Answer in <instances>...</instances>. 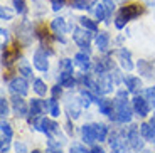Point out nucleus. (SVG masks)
Listing matches in <instances>:
<instances>
[{"label": "nucleus", "mask_w": 155, "mask_h": 153, "mask_svg": "<svg viewBox=\"0 0 155 153\" xmlns=\"http://www.w3.org/2000/svg\"><path fill=\"white\" fill-rule=\"evenodd\" d=\"M115 106H116V116H115V118L118 119L120 123H128L130 119H132L133 111H132V106L128 104L127 93H125V91L118 93L116 101H115Z\"/></svg>", "instance_id": "nucleus-1"}, {"label": "nucleus", "mask_w": 155, "mask_h": 153, "mask_svg": "<svg viewBox=\"0 0 155 153\" xmlns=\"http://www.w3.org/2000/svg\"><path fill=\"white\" fill-rule=\"evenodd\" d=\"M89 32L91 31H88V29H74V34H73L74 42L79 47H83L86 52L89 50L88 47H89V42H91V34Z\"/></svg>", "instance_id": "nucleus-2"}, {"label": "nucleus", "mask_w": 155, "mask_h": 153, "mask_svg": "<svg viewBox=\"0 0 155 153\" xmlns=\"http://www.w3.org/2000/svg\"><path fill=\"white\" fill-rule=\"evenodd\" d=\"M140 128L138 126H135V125H133V126H130L128 128V133H127V142H128V145L132 146L133 150H140L142 148V145H143V143H142V138L143 136H140Z\"/></svg>", "instance_id": "nucleus-3"}, {"label": "nucleus", "mask_w": 155, "mask_h": 153, "mask_svg": "<svg viewBox=\"0 0 155 153\" xmlns=\"http://www.w3.org/2000/svg\"><path fill=\"white\" fill-rule=\"evenodd\" d=\"M34 126L37 128L39 131H42V133H46L47 136H51V135H54L56 131H58V123L54 121H51V119L47 118H39L37 121L34 123Z\"/></svg>", "instance_id": "nucleus-4"}, {"label": "nucleus", "mask_w": 155, "mask_h": 153, "mask_svg": "<svg viewBox=\"0 0 155 153\" xmlns=\"http://www.w3.org/2000/svg\"><path fill=\"white\" fill-rule=\"evenodd\" d=\"M113 88V81H111V76L106 73H101L98 74V81H96V93L100 94H106L110 93Z\"/></svg>", "instance_id": "nucleus-5"}, {"label": "nucleus", "mask_w": 155, "mask_h": 153, "mask_svg": "<svg viewBox=\"0 0 155 153\" xmlns=\"http://www.w3.org/2000/svg\"><path fill=\"white\" fill-rule=\"evenodd\" d=\"M10 103H12V108H14V113H15L17 116L24 118V116L29 115L31 108H27V104H25V101L22 99V96H20V94H15V96H14Z\"/></svg>", "instance_id": "nucleus-6"}, {"label": "nucleus", "mask_w": 155, "mask_h": 153, "mask_svg": "<svg viewBox=\"0 0 155 153\" xmlns=\"http://www.w3.org/2000/svg\"><path fill=\"white\" fill-rule=\"evenodd\" d=\"M8 88H10V91L14 93V94H20V96H25L29 91V84L27 81L24 79V77H14V79L10 81V84H8Z\"/></svg>", "instance_id": "nucleus-7"}, {"label": "nucleus", "mask_w": 155, "mask_h": 153, "mask_svg": "<svg viewBox=\"0 0 155 153\" xmlns=\"http://www.w3.org/2000/svg\"><path fill=\"white\" fill-rule=\"evenodd\" d=\"M142 12H143L142 5H138V4H130V5H125V7H121L120 14H121V15H123L127 20H133V19H137V17L142 15Z\"/></svg>", "instance_id": "nucleus-8"}, {"label": "nucleus", "mask_w": 155, "mask_h": 153, "mask_svg": "<svg viewBox=\"0 0 155 153\" xmlns=\"http://www.w3.org/2000/svg\"><path fill=\"white\" fill-rule=\"evenodd\" d=\"M32 62H34L35 69H39V71H42V73H46L47 69H49L47 56H46V52H44L42 49H37V50L34 52V57H32Z\"/></svg>", "instance_id": "nucleus-9"}, {"label": "nucleus", "mask_w": 155, "mask_h": 153, "mask_svg": "<svg viewBox=\"0 0 155 153\" xmlns=\"http://www.w3.org/2000/svg\"><path fill=\"white\" fill-rule=\"evenodd\" d=\"M116 57H118V61H120L121 67H123L125 71H132L133 69V61H132V54H130V50L118 49L116 50Z\"/></svg>", "instance_id": "nucleus-10"}, {"label": "nucleus", "mask_w": 155, "mask_h": 153, "mask_svg": "<svg viewBox=\"0 0 155 153\" xmlns=\"http://www.w3.org/2000/svg\"><path fill=\"white\" fill-rule=\"evenodd\" d=\"M133 111H135L138 116H147L148 111H150V106H148V99L142 98V96H137L133 99Z\"/></svg>", "instance_id": "nucleus-11"}, {"label": "nucleus", "mask_w": 155, "mask_h": 153, "mask_svg": "<svg viewBox=\"0 0 155 153\" xmlns=\"http://www.w3.org/2000/svg\"><path fill=\"white\" fill-rule=\"evenodd\" d=\"M127 140L120 138L116 133L111 135L110 138V145H111V153H127Z\"/></svg>", "instance_id": "nucleus-12"}, {"label": "nucleus", "mask_w": 155, "mask_h": 153, "mask_svg": "<svg viewBox=\"0 0 155 153\" xmlns=\"http://www.w3.org/2000/svg\"><path fill=\"white\" fill-rule=\"evenodd\" d=\"M81 136H83V142H84V143L98 142L96 128H94V125H84V126L81 128Z\"/></svg>", "instance_id": "nucleus-13"}, {"label": "nucleus", "mask_w": 155, "mask_h": 153, "mask_svg": "<svg viewBox=\"0 0 155 153\" xmlns=\"http://www.w3.org/2000/svg\"><path fill=\"white\" fill-rule=\"evenodd\" d=\"M17 57H19V47L17 46L10 47V49H5L4 47V54H2V62H4V66H10L14 61H17Z\"/></svg>", "instance_id": "nucleus-14"}, {"label": "nucleus", "mask_w": 155, "mask_h": 153, "mask_svg": "<svg viewBox=\"0 0 155 153\" xmlns=\"http://www.w3.org/2000/svg\"><path fill=\"white\" fill-rule=\"evenodd\" d=\"M74 62H76V66L81 71H88L89 67H91V61H89V56L86 52H78L76 56H74Z\"/></svg>", "instance_id": "nucleus-15"}, {"label": "nucleus", "mask_w": 155, "mask_h": 153, "mask_svg": "<svg viewBox=\"0 0 155 153\" xmlns=\"http://www.w3.org/2000/svg\"><path fill=\"white\" fill-rule=\"evenodd\" d=\"M125 86H127L128 93H138L140 88H142V81H140V77L128 76L125 77Z\"/></svg>", "instance_id": "nucleus-16"}, {"label": "nucleus", "mask_w": 155, "mask_h": 153, "mask_svg": "<svg viewBox=\"0 0 155 153\" xmlns=\"http://www.w3.org/2000/svg\"><path fill=\"white\" fill-rule=\"evenodd\" d=\"M140 133L143 136V140L147 142H155V128L152 126L150 123H143V125H140Z\"/></svg>", "instance_id": "nucleus-17"}, {"label": "nucleus", "mask_w": 155, "mask_h": 153, "mask_svg": "<svg viewBox=\"0 0 155 153\" xmlns=\"http://www.w3.org/2000/svg\"><path fill=\"white\" fill-rule=\"evenodd\" d=\"M94 42H96V47L100 50H106L108 49V44H110V35L106 32H100L94 37Z\"/></svg>", "instance_id": "nucleus-18"}, {"label": "nucleus", "mask_w": 155, "mask_h": 153, "mask_svg": "<svg viewBox=\"0 0 155 153\" xmlns=\"http://www.w3.org/2000/svg\"><path fill=\"white\" fill-rule=\"evenodd\" d=\"M51 29L56 32V34H66L68 31V25H66V20L61 19V17H58V19H54L52 22H51Z\"/></svg>", "instance_id": "nucleus-19"}, {"label": "nucleus", "mask_w": 155, "mask_h": 153, "mask_svg": "<svg viewBox=\"0 0 155 153\" xmlns=\"http://www.w3.org/2000/svg\"><path fill=\"white\" fill-rule=\"evenodd\" d=\"M31 111H29V113H31V116L32 118H35V116H39L41 115V113H42V109L44 108H46V103H44V101H41V99H32L31 101Z\"/></svg>", "instance_id": "nucleus-20"}, {"label": "nucleus", "mask_w": 155, "mask_h": 153, "mask_svg": "<svg viewBox=\"0 0 155 153\" xmlns=\"http://www.w3.org/2000/svg\"><path fill=\"white\" fill-rule=\"evenodd\" d=\"M59 84L62 88H73L74 86V77H73V73H66V71H62L59 74Z\"/></svg>", "instance_id": "nucleus-21"}, {"label": "nucleus", "mask_w": 155, "mask_h": 153, "mask_svg": "<svg viewBox=\"0 0 155 153\" xmlns=\"http://www.w3.org/2000/svg\"><path fill=\"white\" fill-rule=\"evenodd\" d=\"M98 106H100V111L106 116H111L113 118V101L110 99H100L98 101Z\"/></svg>", "instance_id": "nucleus-22"}, {"label": "nucleus", "mask_w": 155, "mask_h": 153, "mask_svg": "<svg viewBox=\"0 0 155 153\" xmlns=\"http://www.w3.org/2000/svg\"><path fill=\"white\" fill-rule=\"evenodd\" d=\"M68 115L71 116V118H78V116L81 115V106H79V103L78 101L73 99V103H68Z\"/></svg>", "instance_id": "nucleus-23"}, {"label": "nucleus", "mask_w": 155, "mask_h": 153, "mask_svg": "<svg viewBox=\"0 0 155 153\" xmlns=\"http://www.w3.org/2000/svg\"><path fill=\"white\" fill-rule=\"evenodd\" d=\"M101 5H103V8L106 12V22H110V19L113 15V10H115V2L113 0H101Z\"/></svg>", "instance_id": "nucleus-24"}, {"label": "nucleus", "mask_w": 155, "mask_h": 153, "mask_svg": "<svg viewBox=\"0 0 155 153\" xmlns=\"http://www.w3.org/2000/svg\"><path fill=\"white\" fill-rule=\"evenodd\" d=\"M94 128H96L98 142H105V140H106V135H108V128H106L105 125H100V123H94Z\"/></svg>", "instance_id": "nucleus-25"}, {"label": "nucleus", "mask_w": 155, "mask_h": 153, "mask_svg": "<svg viewBox=\"0 0 155 153\" xmlns=\"http://www.w3.org/2000/svg\"><path fill=\"white\" fill-rule=\"evenodd\" d=\"M34 91L37 93L39 96H46V93H47L46 83H44L42 79H35V81H34Z\"/></svg>", "instance_id": "nucleus-26"}, {"label": "nucleus", "mask_w": 155, "mask_h": 153, "mask_svg": "<svg viewBox=\"0 0 155 153\" xmlns=\"http://www.w3.org/2000/svg\"><path fill=\"white\" fill-rule=\"evenodd\" d=\"M79 22H81V25L84 27V29H88V31H91V32H96L98 31L96 22H93V20L88 19V17H81V19H79Z\"/></svg>", "instance_id": "nucleus-27"}, {"label": "nucleus", "mask_w": 155, "mask_h": 153, "mask_svg": "<svg viewBox=\"0 0 155 153\" xmlns=\"http://www.w3.org/2000/svg\"><path fill=\"white\" fill-rule=\"evenodd\" d=\"M69 4L73 8H78V10H84V8H88V4L89 0H69Z\"/></svg>", "instance_id": "nucleus-28"}, {"label": "nucleus", "mask_w": 155, "mask_h": 153, "mask_svg": "<svg viewBox=\"0 0 155 153\" xmlns=\"http://www.w3.org/2000/svg\"><path fill=\"white\" fill-rule=\"evenodd\" d=\"M19 71H20V74H24L25 77H31L32 76V69H31V66H29L25 61H20L19 62Z\"/></svg>", "instance_id": "nucleus-29"}, {"label": "nucleus", "mask_w": 155, "mask_h": 153, "mask_svg": "<svg viewBox=\"0 0 155 153\" xmlns=\"http://www.w3.org/2000/svg\"><path fill=\"white\" fill-rule=\"evenodd\" d=\"M138 71L140 74H145V76H152V67L147 61H140L138 62Z\"/></svg>", "instance_id": "nucleus-30"}, {"label": "nucleus", "mask_w": 155, "mask_h": 153, "mask_svg": "<svg viewBox=\"0 0 155 153\" xmlns=\"http://www.w3.org/2000/svg\"><path fill=\"white\" fill-rule=\"evenodd\" d=\"M14 7H15L17 14H20V15H24L27 12V5H25L24 0H14Z\"/></svg>", "instance_id": "nucleus-31"}, {"label": "nucleus", "mask_w": 155, "mask_h": 153, "mask_svg": "<svg viewBox=\"0 0 155 153\" xmlns=\"http://www.w3.org/2000/svg\"><path fill=\"white\" fill-rule=\"evenodd\" d=\"M47 106H49V113L52 116H59V104L58 101H56V98H52V99L47 103Z\"/></svg>", "instance_id": "nucleus-32"}, {"label": "nucleus", "mask_w": 155, "mask_h": 153, "mask_svg": "<svg viewBox=\"0 0 155 153\" xmlns=\"http://www.w3.org/2000/svg\"><path fill=\"white\" fill-rule=\"evenodd\" d=\"M94 15H96L98 20H105L106 22V12H105V8H103V5H101V2L96 5V8H94Z\"/></svg>", "instance_id": "nucleus-33"}, {"label": "nucleus", "mask_w": 155, "mask_h": 153, "mask_svg": "<svg viewBox=\"0 0 155 153\" xmlns=\"http://www.w3.org/2000/svg\"><path fill=\"white\" fill-rule=\"evenodd\" d=\"M8 148H10V136H2V143H0V150H2V153H7Z\"/></svg>", "instance_id": "nucleus-34"}, {"label": "nucleus", "mask_w": 155, "mask_h": 153, "mask_svg": "<svg viewBox=\"0 0 155 153\" xmlns=\"http://www.w3.org/2000/svg\"><path fill=\"white\" fill-rule=\"evenodd\" d=\"M0 115H2V118H5L8 115V104L5 98H0Z\"/></svg>", "instance_id": "nucleus-35"}, {"label": "nucleus", "mask_w": 155, "mask_h": 153, "mask_svg": "<svg viewBox=\"0 0 155 153\" xmlns=\"http://www.w3.org/2000/svg\"><path fill=\"white\" fill-rule=\"evenodd\" d=\"M127 22H128V20L125 19L121 14H118V15L115 17V27H116V29H123V27L127 25Z\"/></svg>", "instance_id": "nucleus-36"}, {"label": "nucleus", "mask_w": 155, "mask_h": 153, "mask_svg": "<svg viewBox=\"0 0 155 153\" xmlns=\"http://www.w3.org/2000/svg\"><path fill=\"white\" fill-rule=\"evenodd\" d=\"M0 128H2V133H4L5 136H10V138H12V135H14V131H12V126L8 125L7 121H5V119L2 121V125H0Z\"/></svg>", "instance_id": "nucleus-37"}, {"label": "nucleus", "mask_w": 155, "mask_h": 153, "mask_svg": "<svg viewBox=\"0 0 155 153\" xmlns=\"http://www.w3.org/2000/svg\"><path fill=\"white\" fill-rule=\"evenodd\" d=\"M61 67H62V71H66V73H73V61H69V59H62Z\"/></svg>", "instance_id": "nucleus-38"}, {"label": "nucleus", "mask_w": 155, "mask_h": 153, "mask_svg": "<svg viewBox=\"0 0 155 153\" xmlns=\"http://www.w3.org/2000/svg\"><path fill=\"white\" fill-rule=\"evenodd\" d=\"M51 5H52V10L58 12L66 5V0H51Z\"/></svg>", "instance_id": "nucleus-39"}, {"label": "nucleus", "mask_w": 155, "mask_h": 153, "mask_svg": "<svg viewBox=\"0 0 155 153\" xmlns=\"http://www.w3.org/2000/svg\"><path fill=\"white\" fill-rule=\"evenodd\" d=\"M0 19L2 20H10L12 19V14L7 7H0Z\"/></svg>", "instance_id": "nucleus-40"}, {"label": "nucleus", "mask_w": 155, "mask_h": 153, "mask_svg": "<svg viewBox=\"0 0 155 153\" xmlns=\"http://www.w3.org/2000/svg\"><path fill=\"white\" fill-rule=\"evenodd\" d=\"M69 153H91V151H88L83 145H73L69 150Z\"/></svg>", "instance_id": "nucleus-41"}, {"label": "nucleus", "mask_w": 155, "mask_h": 153, "mask_svg": "<svg viewBox=\"0 0 155 153\" xmlns=\"http://www.w3.org/2000/svg\"><path fill=\"white\" fill-rule=\"evenodd\" d=\"M15 151L17 153H27V146L24 145L22 142H17L15 143Z\"/></svg>", "instance_id": "nucleus-42"}, {"label": "nucleus", "mask_w": 155, "mask_h": 153, "mask_svg": "<svg viewBox=\"0 0 155 153\" xmlns=\"http://www.w3.org/2000/svg\"><path fill=\"white\" fill-rule=\"evenodd\" d=\"M61 88H62L61 84L52 88V98H58V96H61Z\"/></svg>", "instance_id": "nucleus-43"}, {"label": "nucleus", "mask_w": 155, "mask_h": 153, "mask_svg": "<svg viewBox=\"0 0 155 153\" xmlns=\"http://www.w3.org/2000/svg\"><path fill=\"white\" fill-rule=\"evenodd\" d=\"M91 153H105V150L101 148V146H93V148H91Z\"/></svg>", "instance_id": "nucleus-44"}, {"label": "nucleus", "mask_w": 155, "mask_h": 153, "mask_svg": "<svg viewBox=\"0 0 155 153\" xmlns=\"http://www.w3.org/2000/svg\"><path fill=\"white\" fill-rule=\"evenodd\" d=\"M0 32H2V35H4V37H5V39H7V37H8V32H7V31H5V29H2V31H0Z\"/></svg>", "instance_id": "nucleus-45"}, {"label": "nucleus", "mask_w": 155, "mask_h": 153, "mask_svg": "<svg viewBox=\"0 0 155 153\" xmlns=\"http://www.w3.org/2000/svg\"><path fill=\"white\" fill-rule=\"evenodd\" d=\"M49 153H62V151H61V148H58V150H51Z\"/></svg>", "instance_id": "nucleus-46"}, {"label": "nucleus", "mask_w": 155, "mask_h": 153, "mask_svg": "<svg viewBox=\"0 0 155 153\" xmlns=\"http://www.w3.org/2000/svg\"><path fill=\"white\" fill-rule=\"evenodd\" d=\"M32 153H42V151H39V150H34V151H32Z\"/></svg>", "instance_id": "nucleus-47"}, {"label": "nucleus", "mask_w": 155, "mask_h": 153, "mask_svg": "<svg viewBox=\"0 0 155 153\" xmlns=\"http://www.w3.org/2000/svg\"><path fill=\"white\" fill-rule=\"evenodd\" d=\"M153 91H155V86H153Z\"/></svg>", "instance_id": "nucleus-48"}]
</instances>
